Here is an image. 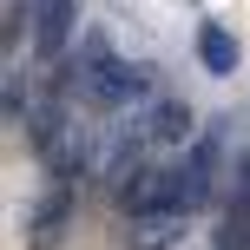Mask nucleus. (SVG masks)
Listing matches in <instances>:
<instances>
[{"mask_svg":"<svg viewBox=\"0 0 250 250\" xmlns=\"http://www.w3.org/2000/svg\"><path fill=\"white\" fill-rule=\"evenodd\" d=\"M217 250H250V151H237V165H230V204H224Z\"/></svg>","mask_w":250,"mask_h":250,"instance_id":"1","label":"nucleus"},{"mask_svg":"<svg viewBox=\"0 0 250 250\" xmlns=\"http://www.w3.org/2000/svg\"><path fill=\"white\" fill-rule=\"evenodd\" d=\"M73 26H79V7H73V0H33V46L46 53V60L73 40Z\"/></svg>","mask_w":250,"mask_h":250,"instance_id":"2","label":"nucleus"},{"mask_svg":"<svg viewBox=\"0 0 250 250\" xmlns=\"http://www.w3.org/2000/svg\"><path fill=\"white\" fill-rule=\"evenodd\" d=\"M132 125L151 138V145H185V138H191V105H178V99H158L151 112H138Z\"/></svg>","mask_w":250,"mask_h":250,"instance_id":"3","label":"nucleus"},{"mask_svg":"<svg viewBox=\"0 0 250 250\" xmlns=\"http://www.w3.org/2000/svg\"><path fill=\"white\" fill-rule=\"evenodd\" d=\"M211 185H217V132H204V138H191V151H185V191H191V211L211 198Z\"/></svg>","mask_w":250,"mask_h":250,"instance_id":"4","label":"nucleus"},{"mask_svg":"<svg viewBox=\"0 0 250 250\" xmlns=\"http://www.w3.org/2000/svg\"><path fill=\"white\" fill-rule=\"evenodd\" d=\"M185 204H171V211H145V217H132V250H165V244H178L185 237Z\"/></svg>","mask_w":250,"mask_h":250,"instance_id":"5","label":"nucleus"},{"mask_svg":"<svg viewBox=\"0 0 250 250\" xmlns=\"http://www.w3.org/2000/svg\"><path fill=\"white\" fill-rule=\"evenodd\" d=\"M66 217H73V185L60 178V185H53L46 198L33 204V250H46L53 237H60V230H66Z\"/></svg>","mask_w":250,"mask_h":250,"instance_id":"6","label":"nucleus"},{"mask_svg":"<svg viewBox=\"0 0 250 250\" xmlns=\"http://www.w3.org/2000/svg\"><path fill=\"white\" fill-rule=\"evenodd\" d=\"M198 60H204V73H237V33L230 26H217V20H204L198 26Z\"/></svg>","mask_w":250,"mask_h":250,"instance_id":"7","label":"nucleus"}]
</instances>
